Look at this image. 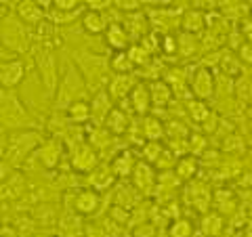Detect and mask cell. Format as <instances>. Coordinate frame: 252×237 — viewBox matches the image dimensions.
<instances>
[{"mask_svg":"<svg viewBox=\"0 0 252 237\" xmlns=\"http://www.w3.org/2000/svg\"><path fill=\"white\" fill-rule=\"evenodd\" d=\"M44 143L42 134L36 130H17L9 137V147H4V162L9 160L13 166L26 164L28 157H32L38 147Z\"/></svg>","mask_w":252,"mask_h":237,"instance_id":"6da1fadb","label":"cell"},{"mask_svg":"<svg viewBox=\"0 0 252 237\" xmlns=\"http://www.w3.org/2000/svg\"><path fill=\"white\" fill-rule=\"evenodd\" d=\"M82 94H84V80L78 74V69L74 65H69L57 90V107H65L67 112L74 103L82 101Z\"/></svg>","mask_w":252,"mask_h":237,"instance_id":"7a4b0ae2","label":"cell"},{"mask_svg":"<svg viewBox=\"0 0 252 237\" xmlns=\"http://www.w3.org/2000/svg\"><path fill=\"white\" fill-rule=\"evenodd\" d=\"M2 46L13 53H26L30 49V34L23 21H15L13 17L2 21Z\"/></svg>","mask_w":252,"mask_h":237,"instance_id":"3957f363","label":"cell"},{"mask_svg":"<svg viewBox=\"0 0 252 237\" xmlns=\"http://www.w3.org/2000/svg\"><path fill=\"white\" fill-rule=\"evenodd\" d=\"M2 120H4V126H11V128H23V124L30 122L28 118V112H26V105H21V101L15 97L13 92H2Z\"/></svg>","mask_w":252,"mask_h":237,"instance_id":"277c9868","label":"cell"},{"mask_svg":"<svg viewBox=\"0 0 252 237\" xmlns=\"http://www.w3.org/2000/svg\"><path fill=\"white\" fill-rule=\"evenodd\" d=\"M36 61H38V67H40V76H42L44 89L53 94L55 89H59V86H57L59 72H57V61H55L53 51L46 44L40 46V49H38V55H36Z\"/></svg>","mask_w":252,"mask_h":237,"instance_id":"5b68a950","label":"cell"},{"mask_svg":"<svg viewBox=\"0 0 252 237\" xmlns=\"http://www.w3.org/2000/svg\"><path fill=\"white\" fill-rule=\"evenodd\" d=\"M132 185H135V189L141 193V195H154L156 189H158V172L152 164L147 162H139L135 172H132Z\"/></svg>","mask_w":252,"mask_h":237,"instance_id":"8992f818","label":"cell"},{"mask_svg":"<svg viewBox=\"0 0 252 237\" xmlns=\"http://www.w3.org/2000/svg\"><path fill=\"white\" fill-rule=\"evenodd\" d=\"M101 162H99V155H97V149L91 147L89 143H78L74 149H72V166L76 172H91L97 168Z\"/></svg>","mask_w":252,"mask_h":237,"instance_id":"52a82bcc","label":"cell"},{"mask_svg":"<svg viewBox=\"0 0 252 237\" xmlns=\"http://www.w3.org/2000/svg\"><path fill=\"white\" fill-rule=\"evenodd\" d=\"M215 89H217L215 76H212V72L206 67H200L198 72L191 76V80H189V92H191L198 101L210 99L212 94H215Z\"/></svg>","mask_w":252,"mask_h":237,"instance_id":"ba28073f","label":"cell"},{"mask_svg":"<svg viewBox=\"0 0 252 237\" xmlns=\"http://www.w3.org/2000/svg\"><path fill=\"white\" fill-rule=\"evenodd\" d=\"M61 151H63L61 139H55V137H53V139L44 141V143L38 147V151L34 153V157H38V160H40V164L44 166V168L53 170L55 166L61 162Z\"/></svg>","mask_w":252,"mask_h":237,"instance_id":"9c48e42d","label":"cell"},{"mask_svg":"<svg viewBox=\"0 0 252 237\" xmlns=\"http://www.w3.org/2000/svg\"><path fill=\"white\" fill-rule=\"evenodd\" d=\"M23 78H26V65L19 59H11L9 63H2V67H0V82H2L4 90L19 86L23 82Z\"/></svg>","mask_w":252,"mask_h":237,"instance_id":"30bf717a","label":"cell"},{"mask_svg":"<svg viewBox=\"0 0 252 237\" xmlns=\"http://www.w3.org/2000/svg\"><path fill=\"white\" fill-rule=\"evenodd\" d=\"M139 82H135V78H132V74H116L112 80H109L107 84V92L109 97L116 99V101H122L126 97H130V92L135 90V86Z\"/></svg>","mask_w":252,"mask_h":237,"instance_id":"8fae6325","label":"cell"},{"mask_svg":"<svg viewBox=\"0 0 252 237\" xmlns=\"http://www.w3.org/2000/svg\"><path fill=\"white\" fill-rule=\"evenodd\" d=\"M116 177L118 175L114 172V166L99 164L89 175V185H91V189H94V191H105V189H109L116 183Z\"/></svg>","mask_w":252,"mask_h":237,"instance_id":"7c38bea8","label":"cell"},{"mask_svg":"<svg viewBox=\"0 0 252 237\" xmlns=\"http://www.w3.org/2000/svg\"><path fill=\"white\" fill-rule=\"evenodd\" d=\"M105 40L109 44V49H114L116 53H126L130 49V36L122 23H109V28L105 31Z\"/></svg>","mask_w":252,"mask_h":237,"instance_id":"4fadbf2b","label":"cell"},{"mask_svg":"<svg viewBox=\"0 0 252 237\" xmlns=\"http://www.w3.org/2000/svg\"><path fill=\"white\" fill-rule=\"evenodd\" d=\"M99 206H101V195H99V191H94V189H84L74 200V208L78 214H82V216L94 214V212L99 210Z\"/></svg>","mask_w":252,"mask_h":237,"instance_id":"5bb4252c","label":"cell"},{"mask_svg":"<svg viewBox=\"0 0 252 237\" xmlns=\"http://www.w3.org/2000/svg\"><path fill=\"white\" fill-rule=\"evenodd\" d=\"M128 103H130V109L135 114H139V116L149 114V109L154 107V103H152V92H149V84H141L139 82L135 86V90L130 92Z\"/></svg>","mask_w":252,"mask_h":237,"instance_id":"9a60e30c","label":"cell"},{"mask_svg":"<svg viewBox=\"0 0 252 237\" xmlns=\"http://www.w3.org/2000/svg\"><path fill=\"white\" fill-rule=\"evenodd\" d=\"M17 15L26 26H40L44 23V6L42 2H32V0H23L17 4Z\"/></svg>","mask_w":252,"mask_h":237,"instance_id":"2e32d148","label":"cell"},{"mask_svg":"<svg viewBox=\"0 0 252 237\" xmlns=\"http://www.w3.org/2000/svg\"><path fill=\"white\" fill-rule=\"evenodd\" d=\"M187 197L191 200V204L195 208L202 210L204 214H206V210L210 206V197H212L206 183H202V180H193V183H189L187 185Z\"/></svg>","mask_w":252,"mask_h":237,"instance_id":"e0dca14e","label":"cell"},{"mask_svg":"<svg viewBox=\"0 0 252 237\" xmlns=\"http://www.w3.org/2000/svg\"><path fill=\"white\" fill-rule=\"evenodd\" d=\"M112 97H109V92L107 90H99L97 94H94V99H93V103H91V109H93V120L97 126H103L105 120H107V116L112 114V101H109Z\"/></svg>","mask_w":252,"mask_h":237,"instance_id":"ac0fdd59","label":"cell"},{"mask_svg":"<svg viewBox=\"0 0 252 237\" xmlns=\"http://www.w3.org/2000/svg\"><path fill=\"white\" fill-rule=\"evenodd\" d=\"M124 28H126V31H128V36L132 38V40H141L143 36L147 38L149 19L141 11L130 13V15H126V19H124Z\"/></svg>","mask_w":252,"mask_h":237,"instance_id":"d6986e66","label":"cell"},{"mask_svg":"<svg viewBox=\"0 0 252 237\" xmlns=\"http://www.w3.org/2000/svg\"><path fill=\"white\" fill-rule=\"evenodd\" d=\"M82 30L86 31V34H91V36H97L101 34V31H107V19H105V15L103 13H97V11H86L82 15Z\"/></svg>","mask_w":252,"mask_h":237,"instance_id":"ffe728a7","label":"cell"},{"mask_svg":"<svg viewBox=\"0 0 252 237\" xmlns=\"http://www.w3.org/2000/svg\"><path fill=\"white\" fill-rule=\"evenodd\" d=\"M103 126H105V128L112 132V134H124L126 130L130 128V118H128V114H126L124 109L114 107L112 114L107 116V120H105Z\"/></svg>","mask_w":252,"mask_h":237,"instance_id":"44dd1931","label":"cell"},{"mask_svg":"<svg viewBox=\"0 0 252 237\" xmlns=\"http://www.w3.org/2000/svg\"><path fill=\"white\" fill-rule=\"evenodd\" d=\"M206 15H204L200 9H189L183 17H181V28H183L187 34H198V31H202L204 28H206Z\"/></svg>","mask_w":252,"mask_h":237,"instance_id":"7402d4cb","label":"cell"},{"mask_svg":"<svg viewBox=\"0 0 252 237\" xmlns=\"http://www.w3.org/2000/svg\"><path fill=\"white\" fill-rule=\"evenodd\" d=\"M149 92H152V103L154 107H168V103L172 101V89L164 82V80H154L149 84Z\"/></svg>","mask_w":252,"mask_h":237,"instance_id":"603a6c76","label":"cell"},{"mask_svg":"<svg viewBox=\"0 0 252 237\" xmlns=\"http://www.w3.org/2000/svg\"><path fill=\"white\" fill-rule=\"evenodd\" d=\"M137 164L139 162H137V157H135V153H132V151H122L112 162L114 172H116L118 177H132V172H135Z\"/></svg>","mask_w":252,"mask_h":237,"instance_id":"cb8c5ba5","label":"cell"},{"mask_svg":"<svg viewBox=\"0 0 252 237\" xmlns=\"http://www.w3.org/2000/svg\"><path fill=\"white\" fill-rule=\"evenodd\" d=\"M223 216L219 214V212H206V214L202 216V223H200V229L204 237H219L220 231H223Z\"/></svg>","mask_w":252,"mask_h":237,"instance_id":"d4e9b609","label":"cell"},{"mask_svg":"<svg viewBox=\"0 0 252 237\" xmlns=\"http://www.w3.org/2000/svg\"><path fill=\"white\" fill-rule=\"evenodd\" d=\"M195 172H198V160H195L193 155H185V157H179V162L175 166V177L179 180H185V183H189Z\"/></svg>","mask_w":252,"mask_h":237,"instance_id":"484cf974","label":"cell"},{"mask_svg":"<svg viewBox=\"0 0 252 237\" xmlns=\"http://www.w3.org/2000/svg\"><path fill=\"white\" fill-rule=\"evenodd\" d=\"M65 114H67V120L72 124H86L93 118V109L86 101H78V103H74Z\"/></svg>","mask_w":252,"mask_h":237,"instance_id":"4316f807","label":"cell"},{"mask_svg":"<svg viewBox=\"0 0 252 237\" xmlns=\"http://www.w3.org/2000/svg\"><path fill=\"white\" fill-rule=\"evenodd\" d=\"M114 143V134L109 132L105 126H94L89 132V145L94 149H105Z\"/></svg>","mask_w":252,"mask_h":237,"instance_id":"83f0119b","label":"cell"},{"mask_svg":"<svg viewBox=\"0 0 252 237\" xmlns=\"http://www.w3.org/2000/svg\"><path fill=\"white\" fill-rule=\"evenodd\" d=\"M141 128H143V137L147 141H160L164 137V126L162 122L158 120V118H145L143 124H141Z\"/></svg>","mask_w":252,"mask_h":237,"instance_id":"f1b7e54d","label":"cell"},{"mask_svg":"<svg viewBox=\"0 0 252 237\" xmlns=\"http://www.w3.org/2000/svg\"><path fill=\"white\" fill-rule=\"evenodd\" d=\"M166 82L170 89H172V92H177V94H183L185 92V89H187V72H183V69H170V72L166 74Z\"/></svg>","mask_w":252,"mask_h":237,"instance_id":"f546056e","label":"cell"},{"mask_svg":"<svg viewBox=\"0 0 252 237\" xmlns=\"http://www.w3.org/2000/svg\"><path fill=\"white\" fill-rule=\"evenodd\" d=\"M23 191H26V180L19 172H15V175H9V183H2V195L6 197H19Z\"/></svg>","mask_w":252,"mask_h":237,"instance_id":"4dcf8cb0","label":"cell"},{"mask_svg":"<svg viewBox=\"0 0 252 237\" xmlns=\"http://www.w3.org/2000/svg\"><path fill=\"white\" fill-rule=\"evenodd\" d=\"M126 55H128V59L132 61V65H147L149 61H152V53H149L147 49L141 42H137V44H132L128 51H126Z\"/></svg>","mask_w":252,"mask_h":237,"instance_id":"1f68e13d","label":"cell"},{"mask_svg":"<svg viewBox=\"0 0 252 237\" xmlns=\"http://www.w3.org/2000/svg\"><path fill=\"white\" fill-rule=\"evenodd\" d=\"M187 112H189V116L193 118V122H200V124H204L210 118V109H208V105L204 103V101H189L187 103Z\"/></svg>","mask_w":252,"mask_h":237,"instance_id":"d6a6232c","label":"cell"},{"mask_svg":"<svg viewBox=\"0 0 252 237\" xmlns=\"http://www.w3.org/2000/svg\"><path fill=\"white\" fill-rule=\"evenodd\" d=\"M141 153H143V162L158 164V160H160L162 153H164V147H162L160 141H147L143 145V149H141Z\"/></svg>","mask_w":252,"mask_h":237,"instance_id":"836d02e7","label":"cell"},{"mask_svg":"<svg viewBox=\"0 0 252 237\" xmlns=\"http://www.w3.org/2000/svg\"><path fill=\"white\" fill-rule=\"evenodd\" d=\"M109 67H112V72L116 74H130L135 65H132V61L128 59V55L126 53H116L114 59L109 61Z\"/></svg>","mask_w":252,"mask_h":237,"instance_id":"e575fe53","label":"cell"},{"mask_svg":"<svg viewBox=\"0 0 252 237\" xmlns=\"http://www.w3.org/2000/svg\"><path fill=\"white\" fill-rule=\"evenodd\" d=\"M137 200V193L132 191V187H120L118 189V197H116V206H120L124 210L132 208V204Z\"/></svg>","mask_w":252,"mask_h":237,"instance_id":"d590c367","label":"cell"},{"mask_svg":"<svg viewBox=\"0 0 252 237\" xmlns=\"http://www.w3.org/2000/svg\"><path fill=\"white\" fill-rule=\"evenodd\" d=\"M191 233H193V229H191V223L189 220H175V223L170 225V229H168V235L170 237H191Z\"/></svg>","mask_w":252,"mask_h":237,"instance_id":"8d00e7d4","label":"cell"},{"mask_svg":"<svg viewBox=\"0 0 252 237\" xmlns=\"http://www.w3.org/2000/svg\"><path fill=\"white\" fill-rule=\"evenodd\" d=\"M191 46L195 49V42H193L191 34H185V36L179 38V53L183 55V57H189V55H191Z\"/></svg>","mask_w":252,"mask_h":237,"instance_id":"74e56055","label":"cell"},{"mask_svg":"<svg viewBox=\"0 0 252 237\" xmlns=\"http://www.w3.org/2000/svg\"><path fill=\"white\" fill-rule=\"evenodd\" d=\"M141 4H143V2H139V0H120V2H116L118 9L126 11V15L139 13V11H141Z\"/></svg>","mask_w":252,"mask_h":237,"instance_id":"f35d334b","label":"cell"},{"mask_svg":"<svg viewBox=\"0 0 252 237\" xmlns=\"http://www.w3.org/2000/svg\"><path fill=\"white\" fill-rule=\"evenodd\" d=\"M84 2H76V0H55L53 2V9H59V11H78Z\"/></svg>","mask_w":252,"mask_h":237,"instance_id":"ab89813d","label":"cell"},{"mask_svg":"<svg viewBox=\"0 0 252 237\" xmlns=\"http://www.w3.org/2000/svg\"><path fill=\"white\" fill-rule=\"evenodd\" d=\"M240 59L244 63H248V65H252V42L250 40L240 46Z\"/></svg>","mask_w":252,"mask_h":237,"instance_id":"60d3db41","label":"cell"},{"mask_svg":"<svg viewBox=\"0 0 252 237\" xmlns=\"http://www.w3.org/2000/svg\"><path fill=\"white\" fill-rule=\"evenodd\" d=\"M189 139H191V141H189V151H193V155H195V153H200V149H202L204 145H206V141H204V139L200 137V134H195V137L191 134Z\"/></svg>","mask_w":252,"mask_h":237,"instance_id":"b9f144b4","label":"cell"},{"mask_svg":"<svg viewBox=\"0 0 252 237\" xmlns=\"http://www.w3.org/2000/svg\"><path fill=\"white\" fill-rule=\"evenodd\" d=\"M135 237H152L154 235V227H149L147 223H143L139 229H135V233H132Z\"/></svg>","mask_w":252,"mask_h":237,"instance_id":"7bdbcfd3","label":"cell"},{"mask_svg":"<svg viewBox=\"0 0 252 237\" xmlns=\"http://www.w3.org/2000/svg\"><path fill=\"white\" fill-rule=\"evenodd\" d=\"M86 235H89V237H109L101 227H89V229H86Z\"/></svg>","mask_w":252,"mask_h":237,"instance_id":"ee69618b","label":"cell"},{"mask_svg":"<svg viewBox=\"0 0 252 237\" xmlns=\"http://www.w3.org/2000/svg\"><path fill=\"white\" fill-rule=\"evenodd\" d=\"M2 237H17V233H15V229H13V227L2 225Z\"/></svg>","mask_w":252,"mask_h":237,"instance_id":"f6af8a7d","label":"cell"},{"mask_svg":"<svg viewBox=\"0 0 252 237\" xmlns=\"http://www.w3.org/2000/svg\"><path fill=\"white\" fill-rule=\"evenodd\" d=\"M244 31H246V36L250 38V42H252V19H248V23H246V28H244Z\"/></svg>","mask_w":252,"mask_h":237,"instance_id":"bcb514c9","label":"cell"},{"mask_svg":"<svg viewBox=\"0 0 252 237\" xmlns=\"http://www.w3.org/2000/svg\"><path fill=\"white\" fill-rule=\"evenodd\" d=\"M122 237H135V235H132V233H124Z\"/></svg>","mask_w":252,"mask_h":237,"instance_id":"7dc6e473","label":"cell"},{"mask_svg":"<svg viewBox=\"0 0 252 237\" xmlns=\"http://www.w3.org/2000/svg\"><path fill=\"white\" fill-rule=\"evenodd\" d=\"M248 237H252V229H248Z\"/></svg>","mask_w":252,"mask_h":237,"instance_id":"c3c4849f","label":"cell"}]
</instances>
